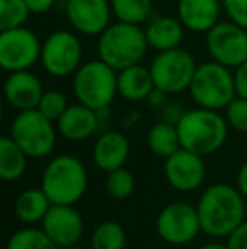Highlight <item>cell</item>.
Listing matches in <instances>:
<instances>
[{
    "instance_id": "6da1fadb",
    "label": "cell",
    "mask_w": 247,
    "mask_h": 249,
    "mask_svg": "<svg viewBox=\"0 0 247 249\" xmlns=\"http://www.w3.org/2000/svg\"><path fill=\"white\" fill-rule=\"evenodd\" d=\"M201 232L217 239H227L246 220V198L237 187L215 183L205 188L197 203Z\"/></svg>"
},
{
    "instance_id": "7a4b0ae2",
    "label": "cell",
    "mask_w": 247,
    "mask_h": 249,
    "mask_svg": "<svg viewBox=\"0 0 247 249\" xmlns=\"http://www.w3.org/2000/svg\"><path fill=\"white\" fill-rule=\"evenodd\" d=\"M176 127L181 148L205 158L217 153L225 144L231 125L220 110L197 107L186 110Z\"/></svg>"
},
{
    "instance_id": "3957f363",
    "label": "cell",
    "mask_w": 247,
    "mask_h": 249,
    "mask_svg": "<svg viewBox=\"0 0 247 249\" xmlns=\"http://www.w3.org/2000/svg\"><path fill=\"white\" fill-rule=\"evenodd\" d=\"M148 50L149 43L146 39L144 27L120 20L110 24L99 36L97 43L99 58L117 71L142 63Z\"/></svg>"
},
{
    "instance_id": "277c9868",
    "label": "cell",
    "mask_w": 247,
    "mask_h": 249,
    "mask_svg": "<svg viewBox=\"0 0 247 249\" xmlns=\"http://www.w3.org/2000/svg\"><path fill=\"white\" fill-rule=\"evenodd\" d=\"M41 188L51 203L75 205L88 188V171L80 158L73 154H58L44 166Z\"/></svg>"
},
{
    "instance_id": "5b68a950",
    "label": "cell",
    "mask_w": 247,
    "mask_h": 249,
    "mask_svg": "<svg viewBox=\"0 0 247 249\" xmlns=\"http://www.w3.org/2000/svg\"><path fill=\"white\" fill-rule=\"evenodd\" d=\"M117 75L119 71L100 58L82 63L73 75L71 83L76 102L97 112L109 108L119 95Z\"/></svg>"
},
{
    "instance_id": "8992f818",
    "label": "cell",
    "mask_w": 247,
    "mask_h": 249,
    "mask_svg": "<svg viewBox=\"0 0 247 249\" xmlns=\"http://www.w3.org/2000/svg\"><path fill=\"white\" fill-rule=\"evenodd\" d=\"M191 99L198 107L212 110H225L229 104L235 99L234 70L210 61L197 66V71L188 89Z\"/></svg>"
},
{
    "instance_id": "52a82bcc",
    "label": "cell",
    "mask_w": 247,
    "mask_h": 249,
    "mask_svg": "<svg viewBox=\"0 0 247 249\" xmlns=\"http://www.w3.org/2000/svg\"><path fill=\"white\" fill-rule=\"evenodd\" d=\"M56 122L41 114L37 108L17 112L10 124V138L33 160L49 156L58 141Z\"/></svg>"
},
{
    "instance_id": "ba28073f",
    "label": "cell",
    "mask_w": 247,
    "mask_h": 249,
    "mask_svg": "<svg viewBox=\"0 0 247 249\" xmlns=\"http://www.w3.org/2000/svg\"><path fill=\"white\" fill-rule=\"evenodd\" d=\"M197 66L191 53L180 46L175 50L159 51L152 58L149 70L156 89L163 90L168 95H178L190 89Z\"/></svg>"
},
{
    "instance_id": "9c48e42d",
    "label": "cell",
    "mask_w": 247,
    "mask_h": 249,
    "mask_svg": "<svg viewBox=\"0 0 247 249\" xmlns=\"http://www.w3.org/2000/svg\"><path fill=\"white\" fill-rule=\"evenodd\" d=\"M83 63V46L78 33L54 31L43 41L41 65L48 75L54 78L73 76Z\"/></svg>"
},
{
    "instance_id": "30bf717a",
    "label": "cell",
    "mask_w": 247,
    "mask_h": 249,
    "mask_svg": "<svg viewBox=\"0 0 247 249\" xmlns=\"http://www.w3.org/2000/svg\"><path fill=\"white\" fill-rule=\"evenodd\" d=\"M156 232L169 246H186L201 232L197 205L173 202L156 217Z\"/></svg>"
},
{
    "instance_id": "8fae6325",
    "label": "cell",
    "mask_w": 247,
    "mask_h": 249,
    "mask_svg": "<svg viewBox=\"0 0 247 249\" xmlns=\"http://www.w3.org/2000/svg\"><path fill=\"white\" fill-rule=\"evenodd\" d=\"M205 46L214 61L234 70L247 61V29L232 20H220L205 34Z\"/></svg>"
},
{
    "instance_id": "7c38bea8",
    "label": "cell",
    "mask_w": 247,
    "mask_h": 249,
    "mask_svg": "<svg viewBox=\"0 0 247 249\" xmlns=\"http://www.w3.org/2000/svg\"><path fill=\"white\" fill-rule=\"evenodd\" d=\"M43 43L26 26L0 31V66L7 73L31 70L41 61Z\"/></svg>"
},
{
    "instance_id": "4fadbf2b",
    "label": "cell",
    "mask_w": 247,
    "mask_h": 249,
    "mask_svg": "<svg viewBox=\"0 0 247 249\" xmlns=\"http://www.w3.org/2000/svg\"><path fill=\"white\" fill-rule=\"evenodd\" d=\"M207 166L203 156L180 148L176 153L165 160V177L168 185L176 192L188 194L195 192L203 185Z\"/></svg>"
},
{
    "instance_id": "5bb4252c",
    "label": "cell",
    "mask_w": 247,
    "mask_h": 249,
    "mask_svg": "<svg viewBox=\"0 0 247 249\" xmlns=\"http://www.w3.org/2000/svg\"><path fill=\"white\" fill-rule=\"evenodd\" d=\"M65 14L73 31L82 36H100L114 17L110 0H66Z\"/></svg>"
},
{
    "instance_id": "9a60e30c",
    "label": "cell",
    "mask_w": 247,
    "mask_h": 249,
    "mask_svg": "<svg viewBox=\"0 0 247 249\" xmlns=\"http://www.w3.org/2000/svg\"><path fill=\"white\" fill-rule=\"evenodd\" d=\"M41 229L60 248H68L80 243L85 231V222L75 205L53 203L41 222Z\"/></svg>"
},
{
    "instance_id": "2e32d148",
    "label": "cell",
    "mask_w": 247,
    "mask_h": 249,
    "mask_svg": "<svg viewBox=\"0 0 247 249\" xmlns=\"http://www.w3.org/2000/svg\"><path fill=\"white\" fill-rule=\"evenodd\" d=\"M44 92L46 90L41 80L31 70L7 73L5 83H3V95L7 104L17 112L37 108Z\"/></svg>"
},
{
    "instance_id": "e0dca14e",
    "label": "cell",
    "mask_w": 247,
    "mask_h": 249,
    "mask_svg": "<svg viewBox=\"0 0 247 249\" xmlns=\"http://www.w3.org/2000/svg\"><path fill=\"white\" fill-rule=\"evenodd\" d=\"M222 10V0H178L176 3V17L195 34H207L220 22Z\"/></svg>"
},
{
    "instance_id": "ac0fdd59",
    "label": "cell",
    "mask_w": 247,
    "mask_h": 249,
    "mask_svg": "<svg viewBox=\"0 0 247 249\" xmlns=\"http://www.w3.org/2000/svg\"><path fill=\"white\" fill-rule=\"evenodd\" d=\"M100 125V115L97 110L86 107V105L76 104L68 105L65 114L56 121V127L61 138L68 141L78 142L92 138Z\"/></svg>"
},
{
    "instance_id": "d6986e66",
    "label": "cell",
    "mask_w": 247,
    "mask_h": 249,
    "mask_svg": "<svg viewBox=\"0 0 247 249\" xmlns=\"http://www.w3.org/2000/svg\"><path fill=\"white\" fill-rule=\"evenodd\" d=\"M131 154V142L120 131H105L95 139L92 149L93 163L99 170L114 171L125 166Z\"/></svg>"
},
{
    "instance_id": "ffe728a7",
    "label": "cell",
    "mask_w": 247,
    "mask_h": 249,
    "mask_svg": "<svg viewBox=\"0 0 247 249\" xmlns=\"http://www.w3.org/2000/svg\"><path fill=\"white\" fill-rule=\"evenodd\" d=\"M185 26L178 17L156 16L146 22L144 33L149 48L156 51H168L180 48L185 39Z\"/></svg>"
},
{
    "instance_id": "44dd1931",
    "label": "cell",
    "mask_w": 247,
    "mask_h": 249,
    "mask_svg": "<svg viewBox=\"0 0 247 249\" xmlns=\"http://www.w3.org/2000/svg\"><path fill=\"white\" fill-rule=\"evenodd\" d=\"M119 95L127 102H146L156 89L151 70L144 65H134L124 68L117 75Z\"/></svg>"
},
{
    "instance_id": "7402d4cb",
    "label": "cell",
    "mask_w": 247,
    "mask_h": 249,
    "mask_svg": "<svg viewBox=\"0 0 247 249\" xmlns=\"http://www.w3.org/2000/svg\"><path fill=\"white\" fill-rule=\"evenodd\" d=\"M51 200L44 194L43 188H27V190L20 192L14 203V212H16L17 219L22 224L27 226H34V224H41L43 219L46 217L48 210L51 209Z\"/></svg>"
},
{
    "instance_id": "603a6c76",
    "label": "cell",
    "mask_w": 247,
    "mask_h": 249,
    "mask_svg": "<svg viewBox=\"0 0 247 249\" xmlns=\"http://www.w3.org/2000/svg\"><path fill=\"white\" fill-rule=\"evenodd\" d=\"M27 156L24 149L10 136L0 138V178L3 181H16L27 170Z\"/></svg>"
},
{
    "instance_id": "cb8c5ba5",
    "label": "cell",
    "mask_w": 247,
    "mask_h": 249,
    "mask_svg": "<svg viewBox=\"0 0 247 249\" xmlns=\"http://www.w3.org/2000/svg\"><path fill=\"white\" fill-rule=\"evenodd\" d=\"M148 146L152 151V154L166 160L181 148L178 127L166 121L156 122L148 132Z\"/></svg>"
},
{
    "instance_id": "d4e9b609",
    "label": "cell",
    "mask_w": 247,
    "mask_h": 249,
    "mask_svg": "<svg viewBox=\"0 0 247 249\" xmlns=\"http://www.w3.org/2000/svg\"><path fill=\"white\" fill-rule=\"evenodd\" d=\"M127 234L117 220H103L93 229L90 237L92 249H125Z\"/></svg>"
},
{
    "instance_id": "484cf974",
    "label": "cell",
    "mask_w": 247,
    "mask_h": 249,
    "mask_svg": "<svg viewBox=\"0 0 247 249\" xmlns=\"http://www.w3.org/2000/svg\"><path fill=\"white\" fill-rule=\"evenodd\" d=\"M112 14L117 20L142 26L152 16V0H110Z\"/></svg>"
},
{
    "instance_id": "4316f807",
    "label": "cell",
    "mask_w": 247,
    "mask_h": 249,
    "mask_svg": "<svg viewBox=\"0 0 247 249\" xmlns=\"http://www.w3.org/2000/svg\"><path fill=\"white\" fill-rule=\"evenodd\" d=\"M3 249H61L41 227H24L9 237Z\"/></svg>"
},
{
    "instance_id": "83f0119b",
    "label": "cell",
    "mask_w": 247,
    "mask_h": 249,
    "mask_svg": "<svg viewBox=\"0 0 247 249\" xmlns=\"http://www.w3.org/2000/svg\"><path fill=\"white\" fill-rule=\"evenodd\" d=\"M105 190L114 200H127L135 190V178L125 166L107 173Z\"/></svg>"
},
{
    "instance_id": "f1b7e54d",
    "label": "cell",
    "mask_w": 247,
    "mask_h": 249,
    "mask_svg": "<svg viewBox=\"0 0 247 249\" xmlns=\"http://www.w3.org/2000/svg\"><path fill=\"white\" fill-rule=\"evenodd\" d=\"M29 16L26 0H0V31L26 26Z\"/></svg>"
},
{
    "instance_id": "f546056e",
    "label": "cell",
    "mask_w": 247,
    "mask_h": 249,
    "mask_svg": "<svg viewBox=\"0 0 247 249\" xmlns=\"http://www.w3.org/2000/svg\"><path fill=\"white\" fill-rule=\"evenodd\" d=\"M66 108H68V100L60 90H46L41 97L39 105H37V110L53 122H56L65 114Z\"/></svg>"
},
{
    "instance_id": "4dcf8cb0",
    "label": "cell",
    "mask_w": 247,
    "mask_h": 249,
    "mask_svg": "<svg viewBox=\"0 0 247 249\" xmlns=\"http://www.w3.org/2000/svg\"><path fill=\"white\" fill-rule=\"evenodd\" d=\"M225 119L234 131L247 134V99L235 97L231 104L225 107Z\"/></svg>"
},
{
    "instance_id": "1f68e13d",
    "label": "cell",
    "mask_w": 247,
    "mask_h": 249,
    "mask_svg": "<svg viewBox=\"0 0 247 249\" xmlns=\"http://www.w3.org/2000/svg\"><path fill=\"white\" fill-rule=\"evenodd\" d=\"M222 9L229 20L247 29V0H222Z\"/></svg>"
},
{
    "instance_id": "d6a6232c",
    "label": "cell",
    "mask_w": 247,
    "mask_h": 249,
    "mask_svg": "<svg viewBox=\"0 0 247 249\" xmlns=\"http://www.w3.org/2000/svg\"><path fill=\"white\" fill-rule=\"evenodd\" d=\"M229 249H247V219L227 237Z\"/></svg>"
},
{
    "instance_id": "836d02e7",
    "label": "cell",
    "mask_w": 247,
    "mask_h": 249,
    "mask_svg": "<svg viewBox=\"0 0 247 249\" xmlns=\"http://www.w3.org/2000/svg\"><path fill=\"white\" fill-rule=\"evenodd\" d=\"M234 83L235 95L241 99H247V61L234 68Z\"/></svg>"
},
{
    "instance_id": "e575fe53",
    "label": "cell",
    "mask_w": 247,
    "mask_h": 249,
    "mask_svg": "<svg viewBox=\"0 0 247 249\" xmlns=\"http://www.w3.org/2000/svg\"><path fill=\"white\" fill-rule=\"evenodd\" d=\"M159 112H161V121H166V122H169V124H175V125L178 124L180 119H181L183 114H185L180 105L171 104V102H166V104L159 108Z\"/></svg>"
},
{
    "instance_id": "d590c367",
    "label": "cell",
    "mask_w": 247,
    "mask_h": 249,
    "mask_svg": "<svg viewBox=\"0 0 247 249\" xmlns=\"http://www.w3.org/2000/svg\"><path fill=\"white\" fill-rule=\"evenodd\" d=\"M31 14H46L56 5V0H26Z\"/></svg>"
},
{
    "instance_id": "8d00e7d4",
    "label": "cell",
    "mask_w": 247,
    "mask_h": 249,
    "mask_svg": "<svg viewBox=\"0 0 247 249\" xmlns=\"http://www.w3.org/2000/svg\"><path fill=\"white\" fill-rule=\"evenodd\" d=\"M166 102H168V93H165L163 90H159V89H154L151 92V95L146 99V104H148L149 107H152V108H161Z\"/></svg>"
},
{
    "instance_id": "74e56055",
    "label": "cell",
    "mask_w": 247,
    "mask_h": 249,
    "mask_svg": "<svg viewBox=\"0 0 247 249\" xmlns=\"http://www.w3.org/2000/svg\"><path fill=\"white\" fill-rule=\"evenodd\" d=\"M235 187L239 188V192H241V194L244 195V198L247 200V161L239 168L237 177H235Z\"/></svg>"
},
{
    "instance_id": "f35d334b",
    "label": "cell",
    "mask_w": 247,
    "mask_h": 249,
    "mask_svg": "<svg viewBox=\"0 0 247 249\" xmlns=\"http://www.w3.org/2000/svg\"><path fill=\"white\" fill-rule=\"evenodd\" d=\"M197 249H229L227 243H217V241H212V243H205Z\"/></svg>"
},
{
    "instance_id": "ab89813d",
    "label": "cell",
    "mask_w": 247,
    "mask_h": 249,
    "mask_svg": "<svg viewBox=\"0 0 247 249\" xmlns=\"http://www.w3.org/2000/svg\"><path fill=\"white\" fill-rule=\"evenodd\" d=\"M61 249H83V248H80L78 244H75V246H68V248H61Z\"/></svg>"
}]
</instances>
